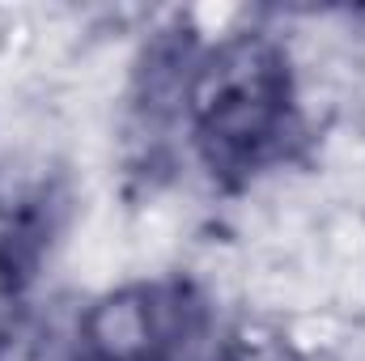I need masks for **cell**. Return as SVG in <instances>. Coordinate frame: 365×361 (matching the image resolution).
I'll use <instances>...</instances> for the list:
<instances>
[{
    "label": "cell",
    "instance_id": "obj_2",
    "mask_svg": "<svg viewBox=\"0 0 365 361\" xmlns=\"http://www.w3.org/2000/svg\"><path fill=\"white\" fill-rule=\"evenodd\" d=\"M195 327L170 319L149 293H115L90 315V340L106 361H140L166 340H191Z\"/></svg>",
    "mask_w": 365,
    "mask_h": 361
},
{
    "label": "cell",
    "instance_id": "obj_3",
    "mask_svg": "<svg viewBox=\"0 0 365 361\" xmlns=\"http://www.w3.org/2000/svg\"><path fill=\"white\" fill-rule=\"evenodd\" d=\"M9 319H13V285H9V272L0 268V340L9 332Z\"/></svg>",
    "mask_w": 365,
    "mask_h": 361
},
{
    "label": "cell",
    "instance_id": "obj_1",
    "mask_svg": "<svg viewBox=\"0 0 365 361\" xmlns=\"http://www.w3.org/2000/svg\"><path fill=\"white\" fill-rule=\"evenodd\" d=\"M191 102L212 141L225 149L259 145L280 119L284 73L264 39H234L217 47L191 81Z\"/></svg>",
    "mask_w": 365,
    "mask_h": 361
}]
</instances>
